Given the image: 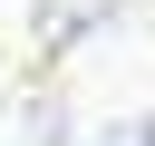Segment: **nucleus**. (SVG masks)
I'll use <instances>...</instances> for the list:
<instances>
[{"mask_svg": "<svg viewBox=\"0 0 155 146\" xmlns=\"http://www.w3.org/2000/svg\"><path fill=\"white\" fill-rule=\"evenodd\" d=\"M107 146H155V117H136L126 136H107Z\"/></svg>", "mask_w": 155, "mask_h": 146, "instance_id": "nucleus-1", "label": "nucleus"}]
</instances>
